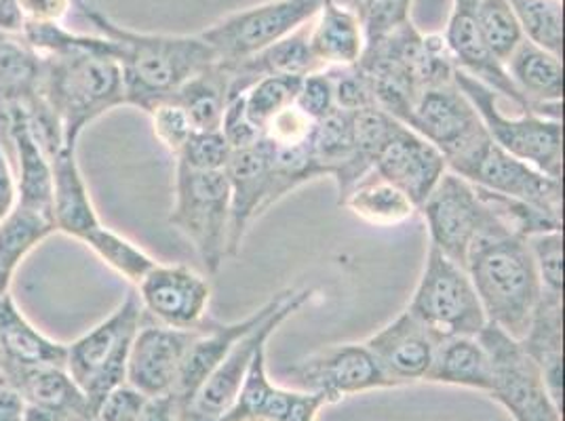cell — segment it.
<instances>
[{"label": "cell", "mask_w": 565, "mask_h": 421, "mask_svg": "<svg viewBox=\"0 0 565 421\" xmlns=\"http://www.w3.org/2000/svg\"><path fill=\"white\" fill-rule=\"evenodd\" d=\"M141 323L143 310L138 293L131 291L104 321L66 344V371L92 409L127 381L129 350Z\"/></svg>", "instance_id": "6"}, {"label": "cell", "mask_w": 565, "mask_h": 421, "mask_svg": "<svg viewBox=\"0 0 565 421\" xmlns=\"http://www.w3.org/2000/svg\"><path fill=\"white\" fill-rule=\"evenodd\" d=\"M475 9H477V0H454V7H451L444 41L448 45L449 55L456 68L469 74L481 85L490 87L498 97H507L513 104H518L521 110L532 112L525 99L515 89L511 76L507 74L504 64L483 43L475 20Z\"/></svg>", "instance_id": "22"}, {"label": "cell", "mask_w": 565, "mask_h": 421, "mask_svg": "<svg viewBox=\"0 0 565 421\" xmlns=\"http://www.w3.org/2000/svg\"><path fill=\"white\" fill-rule=\"evenodd\" d=\"M405 125L430 141L458 175L492 140L456 80L423 91Z\"/></svg>", "instance_id": "10"}, {"label": "cell", "mask_w": 565, "mask_h": 421, "mask_svg": "<svg viewBox=\"0 0 565 421\" xmlns=\"http://www.w3.org/2000/svg\"><path fill=\"white\" fill-rule=\"evenodd\" d=\"M11 282H13V277L0 268V300H2L7 293H11V291H9V289H11Z\"/></svg>", "instance_id": "54"}, {"label": "cell", "mask_w": 565, "mask_h": 421, "mask_svg": "<svg viewBox=\"0 0 565 421\" xmlns=\"http://www.w3.org/2000/svg\"><path fill=\"white\" fill-rule=\"evenodd\" d=\"M407 310L439 339L477 337L488 325L469 272L433 245Z\"/></svg>", "instance_id": "8"}, {"label": "cell", "mask_w": 565, "mask_h": 421, "mask_svg": "<svg viewBox=\"0 0 565 421\" xmlns=\"http://www.w3.org/2000/svg\"><path fill=\"white\" fill-rule=\"evenodd\" d=\"M418 210L428 228V245L462 268L479 236L511 233L495 215L483 190L449 169Z\"/></svg>", "instance_id": "9"}, {"label": "cell", "mask_w": 565, "mask_h": 421, "mask_svg": "<svg viewBox=\"0 0 565 421\" xmlns=\"http://www.w3.org/2000/svg\"><path fill=\"white\" fill-rule=\"evenodd\" d=\"M81 15L106 36L117 53L125 85V106L150 112L152 106L178 94L192 76L207 71L217 55L201 34H150L113 22L87 0H74Z\"/></svg>", "instance_id": "2"}, {"label": "cell", "mask_w": 565, "mask_h": 421, "mask_svg": "<svg viewBox=\"0 0 565 421\" xmlns=\"http://www.w3.org/2000/svg\"><path fill=\"white\" fill-rule=\"evenodd\" d=\"M25 25L64 24L74 9V0H20Z\"/></svg>", "instance_id": "49"}, {"label": "cell", "mask_w": 565, "mask_h": 421, "mask_svg": "<svg viewBox=\"0 0 565 421\" xmlns=\"http://www.w3.org/2000/svg\"><path fill=\"white\" fill-rule=\"evenodd\" d=\"M148 117H150L152 133L157 141L178 159L184 145L189 143L190 136L196 131L189 112L175 99L169 97L159 101L157 106H152Z\"/></svg>", "instance_id": "41"}, {"label": "cell", "mask_w": 565, "mask_h": 421, "mask_svg": "<svg viewBox=\"0 0 565 421\" xmlns=\"http://www.w3.org/2000/svg\"><path fill=\"white\" fill-rule=\"evenodd\" d=\"M326 0H266L201 32L220 62H241L307 25Z\"/></svg>", "instance_id": "11"}, {"label": "cell", "mask_w": 565, "mask_h": 421, "mask_svg": "<svg viewBox=\"0 0 565 421\" xmlns=\"http://www.w3.org/2000/svg\"><path fill=\"white\" fill-rule=\"evenodd\" d=\"M199 328V327H196ZM196 328L141 323L127 360V384L146 397L171 395L182 371Z\"/></svg>", "instance_id": "17"}, {"label": "cell", "mask_w": 565, "mask_h": 421, "mask_svg": "<svg viewBox=\"0 0 565 421\" xmlns=\"http://www.w3.org/2000/svg\"><path fill=\"white\" fill-rule=\"evenodd\" d=\"M146 400V395L125 381L99 398L92 409V418L94 421H138Z\"/></svg>", "instance_id": "46"}, {"label": "cell", "mask_w": 565, "mask_h": 421, "mask_svg": "<svg viewBox=\"0 0 565 421\" xmlns=\"http://www.w3.org/2000/svg\"><path fill=\"white\" fill-rule=\"evenodd\" d=\"M312 289H289L279 307L266 321H262L258 327L252 328L245 337H241L235 348L228 352V356L207 377L196 397L192 398L189 407L182 411V421L220 420L241 392L256 354L264 346H268L277 328L281 327L289 316L300 312L312 300Z\"/></svg>", "instance_id": "13"}, {"label": "cell", "mask_w": 565, "mask_h": 421, "mask_svg": "<svg viewBox=\"0 0 565 421\" xmlns=\"http://www.w3.org/2000/svg\"><path fill=\"white\" fill-rule=\"evenodd\" d=\"M308 45L323 71L359 64L367 39L365 30L349 7L326 0L308 24Z\"/></svg>", "instance_id": "28"}, {"label": "cell", "mask_w": 565, "mask_h": 421, "mask_svg": "<svg viewBox=\"0 0 565 421\" xmlns=\"http://www.w3.org/2000/svg\"><path fill=\"white\" fill-rule=\"evenodd\" d=\"M424 381L456 386L490 395L492 360L479 337H446L437 344L433 365Z\"/></svg>", "instance_id": "29"}, {"label": "cell", "mask_w": 565, "mask_h": 421, "mask_svg": "<svg viewBox=\"0 0 565 421\" xmlns=\"http://www.w3.org/2000/svg\"><path fill=\"white\" fill-rule=\"evenodd\" d=\"M296 106L315 122L319 118L330 115L331 110L335 108L330 71L312 72L302 78L300 89L296 95Z\"/></svg>", "instance_id": "47"}, {"label": "cell", "mask_w": 565, "mask_h": 421, "mask_svg": "<svg viewBox=\"0 0 565 421\" xmlns=\"http://www.w3.org/2000/svg\"><path fill=\"white\" fill-rule=\"evenodd\" d=\"M268 171H270V150L264 138L252 148L231 152V159L224 169L228 187H231L228 258L238 256L252 224L270 209L268 207Z\"/></svg>", "instance_id": "23"}, {"label": "cell", "mask_w": 565, "mask_h": 421, "mask_svg": "<svg viewBox=\"0 0 565 421\" xmlns=\"http://www.w3.org/2000/svg\"><path fill=\"white\" fill-rule=\"evenodd\" d=\"M2 371L30 407L51 411H92L87 398L72 381L66 367H2Z\"/></svg>", "instance_id": "31"}, {"label": "cell", "mask_w": 565, "mask_h": 421, "mask_svg": "<svg viewBox=\"0 0 565 421\" xmlns=\"http://www.w3.org/2000/svg\"><path fill=\"white\" fill-rule=\"evenodd\" d=\"M0 421H28V402L11 384L0 388Z\"/></svg>", "instance_id": "52"}, {"label": "cell", "mask_w": 565, "mask_h": 421, "mask_svg": "<svg viewBox=\"0 0 565 421\" xmlns=\"http://www.w3.org/2000/svg\"><path fill=\"white\" fill-rule=\"evenodd\" d=\"M338 203L374 228H397L418 213L416 203L403 190L377 175L374 169Z\"/></svg>", "instance_id": "30"}, {"label": "cell", "mask_w": 565, "mask_h": 421, "mask_svg": "<svg viewBox=\"0 0 565 421\" xmlns=\"http://www.w3.org/2000/svg\"><path fill=\"white\" fill-rule=\"evenodd\" d=\"M521 32L534 45L555 55L564 51V2L562 0H509Z\"/></svg>", "instance_id": "36"}, {"label": "cell", "mask_w": 565, "mask_h": 421, "mask_svg": "<svg viewBox=\"0 0 565 421\" xmlns=\"http://www.w3.org/2000/svg\"><path fill=\"white\" fill-rule=\"evenodd\" d=\"M143 319L171 328L201 327L212 304V282L184 263H154L136 284Z\"/></svg>", "instance_id": "15"}, {"label": "cell", "mask_w": 565, "mask_h": 421, "mask_svg": "<svg viewBox=\"0 0 565 421\" xmlns=\"http://www.w3.org/2000/svg\"><path fill=\"white\" fill-rule=\"evenodd\" d=\"M465 270L471 277L488 325L521 339L542 295L541 277L527 238L513 233L479 236Z\"/></svg>", "instance_id": "4"}, {"label": "cell", "mask_w": 565, "mask_h": 421, "mask_svg": "<svg viewBox=\"0 0 565 421\" xmlns=\"http://www.w3.org/2000/svg\"><path fill=\"white\" fill-rule=\"evenodd\" d=\"M0 365H2V356H0Z\"/></svg>", "instance_id": "56"}, {"label": "cell", "mask_w": 565, "mask_h": 421, "mask_svg": "<svg viewBox=\"0 0 565 421\" xmlns=\"http://www.w3.org/2000/svg\"><path fill=\"white\" fill-rule=\"evenodd\" d=\"M289 289L279 291L273 295L264 305H259L256 312L247 314L245 319L235 321V323H215V321H205L201 327L196 328V335L190 344L189 354L184 358L182 371L178 377V384L173 388V397L180 404V411L189 407L190 400L196 397L201 386L207 381V377L217 369V365L228 356V352L235 348L236 342L245 337L252 328L258 327L262 321H266L287 295Z\"/></svg>", "instance_id": "19"}, {"label": "cell", "mask_w": 565, "mask_h": 421, "mask_svg": "<svg viewBox=\"0 0 565 421\" xmlns=\"http://www.w3.org/2000/svg\"><path fill=\"white\" fill-rule=\"evenodd\" d=\"M264 346L252 360L241 392L217 421H317L328 402L298 388H281L270 381Z\"/></svg>", "instance_id": "18"}, {"label": "cell", "mask_w": 565, "mask_h": 421, "mask_svg": "<svg viewBox=\"0 0 565 421\" xmlns=\"http://www.w3.org/2000/svg\"><path fill=\"white\" fill-rule=\"evenodd\" d=\"M523 352L539 367L557 404L564 402V295L542 291L530 327L519 339Z\"/></svg>", "instance_id": "26"}, {"label": "cell", "mask_w": 565, "mask_h": 421, "mask_svg": "<svg viewBox=\"0 0 565 421\" xmlns=\"http://www.w3.org/2000/svg\"><path fill=\"white\" fill-rule=\"evenodd\" d=\"M541 277L542 291L564 295V230H551L527 238Z\"/></svg>", "instance_id": "42"}, {"label": "cell", "mask_w": 565, "mask_h": 421, "mask_svg": "<svg viewBox=\"0 0 565 421\" xmlns=\"http://www.w3.org/2000/svg\"><path fill=\"white\" fill-rule=\"evenodd\" d=\"M53 173V196L51 210L55 230L60 235L71 236L74 240H83L94 228L102 224L89 186L83 177L76 148H62L51 156Z\"/></svg>", "instance_id": "25"}, {"label": "cell", "mask_w": 565, "mask_h": 421, "mask_svg": "<svg viewBox=\"0 0 565 421\" xmlns=\"http://www.w3.org/2000/svg\"><path fill=\"white\" fill-rule=\"evenodd\" d=\"M312 129L315 120L305 115L294 101L264 125L262 138L273 145H300L310 141Z\"/></svg>", "instance_id": "45"}, {"label": "cell", "mask_w": 565, "mask_h": 421, "mask_svg": "<svg viewBox=\"0 0 565 421\" xmlns=\"http://www.w3.org/2000/svg\"><path fill=\"white\" fill-rule=\"evenodd\" d=\"M231 152L220 131H194L175 163L186 164L194 171H224Z\"/></svg>", "instance_id": "43"}, {"label": "cell", "mask_w": 565, "mask_h": 421, "mask_svg": "<svg viewBox=\"0 0 565 421\" xmlns=\"http://www.w3.org/2000/svg\"><path fill=\"white\" fill-rule=\"evenodd\" d=\"M439 342L441 339L405 307L363 344L376 356L380 369L393 386L399 388L426 379Z\"/></svg>", "instance_id": "20"}, {"label": "cell", "mask_w": 565, "mask_h": 421, "mask_svg": "<svg viewBox=\"0 0 565 421\" xmlns=\"http://www.w3.org/2000/svg\"><path fill=\"white\" fill-rule=\"evenodd\" d=\"M475 20L483 43L502 64L525 39L509 0H477Z\"/></svg>", "instance_id": "37"}, {"label": "cell", "mask_w": 565, "mask_h": 421, "mask_svg": "<svg viewBox=\"0 0 565 421\" xmlns=\"http://www.w3.org/2000/svg\"><path fill=\"white\" fill-rule=\"evenodd\" d=\"M53 235H57L53 215L18 203L0 224V268L15 277L22 261Z\"/></svg>", "instance_id": "34"}, {"label": "cell", "mask_w": 565, "mask_h": 421, "mask_svg": "<svg viewBox=\"0 0 565 421\" xmlns=\"http://www.w3.org/2000/svg\"><path fill=\"white\" fill-rule=\"evenodd\" d=\"M138 421H182V411L173 395L148 397Z\"/></svg>", "instance_id": "51"}, {"label": "cell", "mask_w": 565, "mask_h": 421, "mask_svg": "<svg viewBox=\"0 0 565 421\" xmlns=\"http://www.w3.org/2000/svg\"><path fill=\"white\" fill-rule=\"evenodd\" d=\"M492 360V390L488 397L495 400L513 421H564L562 404H557L539 367L523 352L519 339H513L494 325L477 335Z\"/></svg>", "instance_id": "12"}, {"label": "cell", "mask_w": 565, "mask_h": 421, "mask_svg": "<svg viewBox=\"0 0 565 421\" xmlns=\"http://www.w3.org/2000/svg\"><path fill=\"white\" fill-rule=\"evenodd\" d=\"M374 171L403 190L420 209L448 171L446 156L420 133L399 122L377 154Z\"/></svg>", "instance_id": "21"}, {"label": "cell", "mask_w": 565, "mask_h": 421, "mask_svg": "<svg viewBox=\"0 0 565 421\" xmlns=\"http://www.w3.org/2000/svg\"><path fill=\"white\" fill-rule=\"evenodd\" d=\"M515 89L536 115L562 118L564 108V64L562 55L523 39L504 62Z\"/></svg>", "instance_id": "24"}, {"label": "cell", "mask_w": 565, "mask_h": 421, "mask_svg": "<svg viewBox=\"0 0 565 421\" xmlns=\"http://www.w3.org/2000/svg\"><path fill=\"white\" fill-rule=\"evenodd\" d=\"M356 66L367 76L377 108L403 125L423 91L456 74L444 36H424L414 22L367 43Z\"/></svg>", "instance_id": "3"}, {"label": "cell", "mask_w": 565, "mask_h": 421, "mask_svg": "<svg viewBox=\"0 0 565 421\" xmlns=\"http://www.w3.org/2000/svg\"><path fill=\"white\" fill-rule=\"evenodd\" d=\"M95 258L108 266L120 279L131 284L138 282L152 270L157 259L143 251L138 242L108 228L104 222L81 240Z\"/></svg>", "instance_id": "35"}, {"label": "cell", "mask_w": 565, "mask_h": 421, "mask_svg": "<svg viewBox=\"0 0 565 421\" xmlns=\"http://www.w3.org/2000/svg\"><path fill=\"white\" fill-rule=\"evenodd\" d=\"M291 377L298 390L319 395L328 404L395 388L365 344H333L312 352L291 369Z\"/></svg>", "instance_id": "14"}, {"label": "cell", "mask_w": 565, "mask_h": 421, "mask_svg": "<svg viewBox=\"0 0 565 421\" xmlns=\"http://www.w3.org/2000/svg\"><path fill=\"white\" fill-rule=\"evenodd\" d=\"M171 99L189 112L196 131H220L224 110L231 101L228 71L217 60L207 71L192 76Z\"/></svg>", "instance_id": "33"}, {"label": "cell", "mask_w": 565, "mask_h": 421, "mask_svg": "<svg viewBox=\"0 0 565 421\" xmlns=\"http://www.w3.org/2000/svg\"><path fill=\"white\" fill-rule=\"evenodd\" d=\"M25 28L20 0H0V32L22 34Z\"/></svg>", "instance_id": "53"}, {"label": "cell", "mask_w": 565, "mask_h": 421, "mask_svg": "<svg viewBox=\"0 0 565 421\" xmlns=\"http://www.w3.org/2000/svg\"><path fill=\"white\" fill-rule=\"evenodd\" d=\"M460 177L469 180L475 186L515 198L519 203L532 205L557 219H564L562 180H553L532 164L519 161L502 148H498L492 140L460 173Z\"/></svg>", "instance_id": "16"}, {"label": "cell", "mask_w": 565, "mask_h": 421, "mask_svg": "<svg viewBox=\"0 0 565 421\" xmlns=\"http://www.w3.org/2000/svg\"><path fill=\"white\" fill-rule=\"evenodd\" d=\"M169 224L192 245L207 277H215L228 258L231 187L226 173L175 163Z\"/></svg>", "instance_id": "5"}, {"label": "cell", "mask_w": 565, "mask_h": 421, "mask_svg": "<svg viewBox=\"0 0 565 421\" xmlns=\"http://www.w3.org/2000/svg\"><path fill=\"white\" fill-rule=\"evenodd\" d=\"M220 133L224 136L226 143L231 145V150H245L252 148L262 140V131L254 125V120L245 110V99L243 95L233 97L224 110L222 125H220Z\"/></svg>", "instance_id": "48"}, {"label": "cell", "mask_w": 565, "mask_h": 421, "mask_svg": "<svg viewBox=\"0 0 565 421\" xmlns=\"http://www.w3.org/2000/svg\"><path fill=\"white\" fill-rule=\"evenodd\" d=\"M28 45L43 55L39 97L55 118L64 148H76L95 120L125 106L122 72L106 36L72 32L64 24H28Z\"/></svg>", "instance_id": "1"}, {"label": "cell", "mask_w": 565, "mask_h": 421, "mask_svg": "<svg viewBox=\"0 0 565 421\" xmlns=\"http://www.w3.org/2000/svg\"><path fill=\"white\" fill-rule=\"evenodd\" d=\"M15 205H18V180H15V171H13L7 143L0 133V224L11 210L15 209Z\"/></svg>", "instance_id": "50"}, {"label": "cell", "mask_w": 565, "mask_h": 421, "mask_svg": "<svg viewBox=\"0 0 565 421\" xmlns=\"http://www.w3.org/2000/svg\"><path fill=\"white\" fill-rule=\"evenodd\" d=\"M460 91L469 97L472 108L498 148L523 163L532 164L553 180L564 177V125L562 118L521 112L509 117L498 108V95L469 74H454Z\"/></svg>", "instance_id": "7"}, {"label": "cell", "mask_w": 565, "mask_h": 421, "mask_svg": "<svg viewBox=\"0 0 565 421\" xmlns=\"http://www.w3.org/2000/svg\"><path fill=\"white\" fill-rule=\"evenodd\" d=\"M349 7L365 30L367 43L412 22L414 0H338Z\"/></svg>", "instance_id": "40"}, {"label": "cell", "mask_w": 565, "mask_h": 421, "mask_svg": "<svg viewBox=\"0 0 565 421\" xmlns=\"http://www.w3.org/2000/svg\"><path fill=\"white\" fill-rule=\"evenodd\" d=\"M397 125V118L391 117L380 108H365L353 112L354 161L365 173L374 169L380 150L393 136Z\"/></svg>", "instance_id": "39"}, {"label": "cell", "mask_w": 565, "mask_h": 421, "mask_svg": "<svg viewBox=\"0 0 565 421\" xmlns=\"http://www.w3.org/2000/svg\"><path fill=\"white\" fill-rule=\"evenodd\" d=\"M43 55L22 34L0 32V101L30 108L39 99Z\"/></svg>", "instance_id": "32"}, {"label": "cell", "mask_w": 565, "mask_h": 421, "mask_svg": "<svg viewBox=\"0 0 565 421\" xmlns=\"http://www.w3.org/2000/svg\"><path fill=\"white\" fill-rule=\"evenodd\" d=\"M0 367H66V344L36 327L15 298L0 300Z\"/></svg>", "instance_id": "27"}, {"label": "cell", "mask_w": 565, "mask_h": 421, "mask_svg": "<svg viewBox=\"0 0 565 421\" xmlns=\"http://www.w3.org/2000/svg\"><path fill=\"white\" fill-rule=\"evenodd\" d=\"M333 85L335 108L344 112H359L365 108H377L367 76L354 64L349 68H328Z\"/></svg>", "instance_id": "44"}, {"label": "cell", "mask_w": 565, "mask_h": 421, "mask_svg": "<svg viewBox=\"0 0 565 421\" xmlns=\"http://www.w3.org/2000/svg\"><path fill=\"white\" fill-rule=\"evenodd\" d=\"M300 83V76H264L243 94L245 110L259 131L270 118L296 101Z\"/></svg>", "instance_id": "38"}, {"label": "cell", "mask_w": 565, "mask_h": 421, "mask_svg": "<svg viewBox=\"0 0 565 421\" xmlns=\"http://www.w3.org/2000/svg\"><path fill=\"white\" fill-rule=\"evenodd\" d=\"M7 384H9V381H7V375H4L2 367H0V388H2V386H7Z\"/></svg>", "instance_id": "55"}]
</instances>
